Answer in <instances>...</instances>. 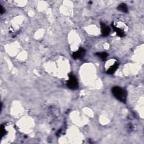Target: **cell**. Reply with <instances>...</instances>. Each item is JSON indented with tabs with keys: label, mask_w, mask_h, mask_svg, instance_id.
I'll return each instance as SVG.
<instances>
[{
	"label": "cell",
	"mask_w": 144,
	"mask_h": 144,
	"mask_svg": "<svg viewBox=\"0 0 144 144\" xmlns=\"http://www.w3.org/2000/svg\"><path fill=\"white\" fill-rule=\"evenodd\" d=\"M96 55H98L99 57H100L102 60H105L106 59V58H107L108 56V54L105 53V52H103V53H97L96 54Z\"/></svg>",
	"instance_id": "obj_8"
},
{
	"label": "cell",
	"mask_w": 144,
	"mask_h": 144,
	"mask_svg": "<svg viewBox=\"0 0 144 144\" xmlns=\"http://www.w3.org/2000/svg\"><path fill=\"white\" fill-rule=\"evenodd\" d=\"M85 53H86V51H85V50L84 49L79 48L78 50L74 52V53L73 54V58L75 59L82 58L84 56Z\"/></svg>",
	"instance_id": "obj_3"
},
{
	"label": "cell",
	"mask_w": 144,
	"mask_h": 144,
	"mask_svg": "<svg viewBox=\"0 0 144 144\" xmlns=\"http://www.w3.org/2000/svg\"><path fill=\"white\" fill-rule=\"evenodd\" d=\"M112 93L115 98L121 102L124 103L127 98V92L119 87H114L112 88Z\"/></svg>",
	"instance_id": "obj_1"
},
{
	"label": "cell",
	"mask_w": 144,
	"mask_h": 144,
	"mask_svg": "<svg viewBox=\"0 0 144 144\" xmlns=\"http://www.w3.org/2000/svg\"><path fill=\"white\" fill-rule=\"evenodd\" d=\"M4 12H5L4 9L3 7H2V6L1 5V14H3Z\"/></svg>",
	"instance_id": "obj_9"
},
{
	"label": "cell",
	"mask_w": 144,
	"mask_h": 144,
	"mask_svg": "<svg viewBox=\"0 0 144 144\" xmlns=\"http://www.w3.org/2000/svg\"><path fill=\"white\" fill-rule=\"evenodd\" d=\"M101 33L104 36H107L110 33V29L107 25L103 23H101Z\"/></svg>",
	"instance_id": "obj_4"
},
{
	"label": "cell",
	"mask_w": 144,
	"mask_h": 144,
	"mask_svg": "<svg viewBox=\"0 0 144 144\" xmlns=\"http://www.w3.org/2000/svg\"><path fill=\"white\" fill-rule=\"evenodd\" d=\"M118 66V64L117 63H114V64L111 66V67L108 69V70L107 71V73H108V74H110L114 73L117 69Z\"/></svg>",
	"instance_id": "obj_6"
},
{
	"label": "cell",
	"mask_w": 144,
	"mask_h": 144,
	"mask_svg": "<svg viewBox=\"0 0 144 144\" xmlns=\"http://www.w3.org/2000/svg\"><path fill=\"white\" fill-rule=\"evenodd\" d=\"M118 10L125 13H128V8H127L126 5L124 4H120L118 7Z\"/></svg>",
	"instance_id": "obj_7"
},
{
	"label": "cell",
	"mask_w": 144,
	"mask_h": 144,
	"mask_svg": "<svg viewBox=\"0 0 144 144\" xmlns=\"http://www.w3.org/2000/svg\"><path fill=\"white\" fill-rule=\"evenodd\" d=\"M69 81L67 82V86L72 89H77L78 87V84L76 78L72 74H70L69 75Z\"/></svg>",
	"instance_id": "obj_2"
},
{
	"label": "cell",
	"mask_w": 144,
	"mask_h": 144,
	"mask_svg": "<svg viewBox=\"0 0 144 144\" xmlns=\"http://www.w3.org/2000/svg\"><path fill=\"white\" fill-rule=\"evenodd\" d=\"M112 26L113 28V29L114 30V31L117 33L118 36L119 37H121L124 36L125 34H124L123 30H122L121 29H120V28H117V27H115V26L113 24H112Z\"/></svg>",
	"instance_id": "obj_5"
}]
</instances>
